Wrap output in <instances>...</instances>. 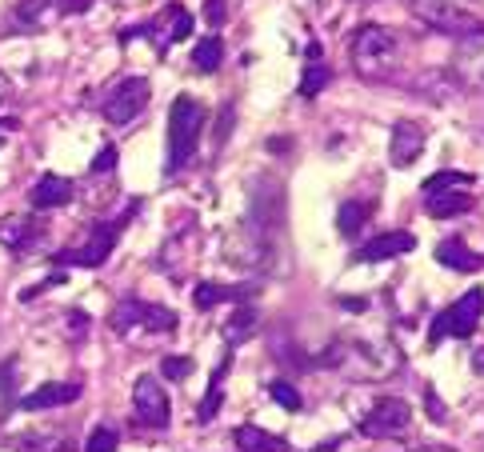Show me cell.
Masks as SVG:
<instances>
[{
    "label": "cell",
    "mask_w": 484,
    "mask_h": 452,
    "mask_svg": "<svg viewBox=\"0 0 484 452\" xmlns=\"http://www.w3.org/2000/svg\"><path fill=\"white\" fill-rule=\"evenodd\" d=\"M233 440H237L240 452H288V440L265 433L260 425H240L233 433Z\"/></svg>",
    "instance_id": "20"
},
{
    "label": "cell",
    "mask_w": 484,
    "mask_h": 452,
    "mask_svg": "<svg viewBox=\"0 0 484 452\" xmlns=\"http://www.w3.org/2000/svg\"><path fill=\"white\" fill-rule=\"evenodd\" d=\"M148 96H153V88H148L145 76H125V80H120V85L113 88V93L105 96L100 113H105L108 125L125 128V125H133V120L148 108Z\"/></svg>",
    "instance_id": "8"
},
{
    "label": "cell",
    "mask_w": 484,
    "mask_h": 452,
    "mask_svg": "<svg viewBox=\"0 0 484 452\" xmlns=\"http://www.w3.org/2000/svg\"><path fill=\"white\" fill-rule=\"evenodd\" d=\"M220 65H225V40H220L217 33L200 36L197 48H193V68L197 73H217Z\"/></svg>",
    "instance_id": "23"
},
{
    "label": "cell",
    "mask_w": 484,
    "mask_h": 452,
    "mask_svg": "<svg viewBox=\"0 0 484 452\" xmlns=\"http://www.w3.org/2000/svg\"><path fill=\"white\" fill-rule=\"evenodd\" d=\"M472 208V196L465 188H452V193H437V196H425V213L432 220H452L460 213H469Z\"/></svg>",
    "instance_id": "19"
},
{
    "label": "cell",
    "mask_w": 484,
    "mask_h": 452,
    "mask_svg": "<svg viewBox=\"0 0 484 452\" xmlns=\"http://www.w3.org/2000/svg\"><path fill=\"white\" fill-rule=\"evenodd\" d=\"M8 445H13L16 452H65L60 437L48 433V428H40V433H16Z\"/></svg>",
    "instance_id": "24"
},
{
    "label": "cell",
    "mask_w": 484,
    "mask_h": 452,
    "mask_svg": "<svg viewBox=\"0 0 484 452\" xmlns=\"http://www.w3.org/2000/svg\"><path fill=\"white\" fill-rule=\"evenodd\" d=\"M40 236H45V228H40L33 216H5V220H0V245H5L8 253H16V256L28 253Z\"/></svg>",
    "instance_id": "15"
},
{
    "label": "cell",
    "mask_w": 484,
    "mask_h": 452,
    "mask_svg": "<svg viewBox=\"0 0 484 452\" xmlns=\"http://www.w3.org/2000/svg\"><path fill=\"white\" fill-rule=\"evenodd\" d=\"M420 148H425V133H420V125H412V120H397V125H392V140H388L392 168H408L412 160L420 156Z\"/></svg>",
    "instance_id": "14"
},
{
    "label": "cell",
    "mask_w": 484,
    "mask_h": 452,
    "mask_svg": "<svg viewBox=\"0 0 484 452\" xmlns=\"http://www.w3.org/2000/svg\"><path fill=\"white\" fill-rule=\"evenodd\" d=\"M340 308H345V313H365L368 300H360V296H340Z\"/></svg>",
    "instance_id": "39"
},
{
    "label": "cell",
    "mask_w": 484,
    "mask_h": 452,
    "mask_svg": "<svg viewBox=\"0 0 484 452\" xmlns=\"http://www.w3.org/2000/svg\"><path fill=\"white\" fill-rule=\"evenodd\" d=\"M48 5H53V0H20V5H16V25L20 28H36L40 16L48 13Z\"/></svg>",
    "instance_id": "30"
},
{
    "label": "cell",
    "mask_w": 484,
    "mask_h": 452,
    "mask_svg": "<svg viewBox=\"0 0 484 452\" xmlns=\"http://www.w3.org/2000/svg\"><path fill=\"white\" fill-rule=\"evenodd\" d=\"M88 8V0H65V5H60V13H85Z\"/></svg>",
    "instance_id": "40"
},
{
    "label": "cell",
    "mask_w": 484,
    "mask_h": 452,
    "mask_svg": "<svg viewBox=\"0 0 484 452\" xmlns=\"http://www.w3.org/2000/svg\"><path fill=\"white\" fill-rule=\"evenodd\" d=\"M328 80H332V73H328V68L320 65V60H312V65L305 68V76H300V96H305V100H312V96L320 93V88L328 85Z\"/></svg>",
    "instance_id": "28"
},
{
    "label": "cell",
    "mask_w": 484,
    "mask_h": 452,
    "mask_svg": "<svg viewBox=\"0 0 484 452\" xmlns=\"http://www.w3.org/2000/svg\"><path fill=\"white\" fill-rule=\"evenodd\" d=\"M73 180H65V176H40L33 188H28V205L36 208V213H45V208H60V205H68L73 200Z\"/></svg>",
    "instance_id": "17"
},
{
    "label": "cell",
    "mask_w": 484,
    "mask_h": 452,
    "mask_svg": "<svg viewBox=\"0 0 484 452\" xmlns=\"http://www.w3.org/2000/svg\"><path fill=\"white\" fill-rule=\"evenodd\" d=\"M425 408H429V413L437 417V420H445V400H440L437 393H432V388H429V393H425Z\"/></svg>",
    "instance_id": "38"
},
{
    "label": "cell",
    "mask_w": 484,
    "mask_h": 452,
    "mask_svg": "<svg viewBox=\"0 0 484 452\" xmlns=\"http://www.w3.org/2000/svg\"><path fill=\"white\" fill-rule=\"evenodd\" d=\"M168 36H165V45H176V40H185V36H193V16H188V8L185 5H168Z\"/></svg>",
    "instance_id": "27"
},
{
    "label": "cell",
    "mask_w": 484,
    "mask_h": 452,
    "mask_svg": "<svg viewBox=\"0 0 484 452\" xmlns=\"http://www.w3.org/2000/svg\"><path fill=\"white\" fill-rule=\"evenodd\" d=\"M480 316H484V288H472V293H465L457 305H449L445 313L432 320L429 348H437L445 336H460V340L472 336V333H477V325H480Z\"/></svg>",
    "instance_id": "6"
},
{
    "label": "cell",
    "mask_w": 484,
    "mask_h": 452,
    "mask_svg": "<svg viewBox=\"0 0 484 452\" xmlns=\"http://www.w3.org/2000/svg\"><path fill=\"white\" fill-rule=\"evenodd\" d=\"M136 213H140V200H133V205H128L116 220H105V225H96L80 248L56 253V256H53V265H56V268H100L108 256H113V248H116L120 233H125V225H128V220H133Z\"/></svg>",
    "instance_id": "4"
},
{
    "label": "cell",
    "mask_w": 484,
    "mask_h": 452,
    "mask_svg": "<svg viewBox=\"0 0 484 452\" xmlns=\"http://www.w3.org/2000/svg\"><path fill=\"white\" fill-rule=\"evenodd\" d=\"M20 133V120L16 116H0V145H8Z\"/></svg>",
    "instance_id": "37"
},
{
    "label": "cell",
    "mask_w": 484,
    "mask_h": 452,
    "mask_svg": "<svg viewBox=\"0 0 484 452\" xmlns=\"http://www.w3.org/2000/svg\"><path fill=\"white\" fill-rule=\"evenodd\" d=\"M205 20L208 25H225V0H205Z\"/></svg>",
    "instance_id": "36"
},
{
    "label": "cell",
    "mask_w": 484,
    "mask_h": 452,
    "mask_svg": "<svg viewBox=\"0 0 484 452\" xmlns=\"http://www.w3.org/2000/svg\"><path fill=\"white\" fill-rule=\"evenodd\" d=\"M193 357H165V365H160V373H165L168 380H185V377H193Z\"/></svg>",
    "instance_id": "33"
},
{
    "label": "cell",
    "mask_w": 484,
    "mask_h": 452,
    "mask_svg": "<svg viewBox=\"0 0 484 452\" xmlns=\"http://www.w3.org/2000/svg\"><path fill=\"white\" fill-rule=\"evenodd\" d=\"M268 397L277 400L285 413H297V408H300V393L288 385V380H272V385H268Z\"/></svg>",
    "instance_id": "31"
},
{
    "label": "cell",
    "mask_w": 484,
    "mask_h": 452,
    "mask_svg": "<svg viewBox=\"0 0 484 452\" xmlns=\"http://www.w3.org/2000/svg\"><path fill=\"white\" fill-rule=\"evenodd\" d=\"M412 452H452L449 445H425V448H412Z\"/></svg>",
    "instance_id": "41"
},
{
    "label": "cell",
    "mask_w": 484,
    "mask_h": 452,
    "mask_svg": "<svg viewBox=\"0 0 484 452\" xmlns=\"http://www.w3.org/2000/svg\"><path fill=\"white\" fill-rule=\"evenodd\" d=\"M133 408H136V420L148 428H168V420H173V408H168V393L160 388L156 377H140L133 385Z\"/></svg>",
    "instance_id": "10"
},
{
    "label": "cell",
    "mask_w": 484,
    "mask_h": 452,
    "mask_svg": "<svg viewBox=\"0 0 484 452\" xmlns=\"http://www.w3.org/2000/svg\"><path fill=\"white\" fill-rule=\"evenodd\" d=\"M248 296H252L248 285H220V280H200V285L193 288V305L200 308V313L225 305V300H233V305H248Z\"/></svg>",
    "instance_id": "16"
},
{
    "label": "cell",
    "mask_w": 484,
    "mask_h": 452,
    "mask_svg": "<svg viewBox=\"0 0 484 452\" xmlns=\"http://www.w3.org/2000/svg\"><path fill=\"white\" fill-rule=\"evenodd\" d=\"M412 248H417V236L412 233H380V236H372L368 245H360L352 260H357V265H380V260L412 253Z\"/></svg>",
    "instance_id": "13"
},
{
    "label": "cell",
    "mask_w": 484,
    "mask_h": 452,
    "mask_svg": "<svg viewBox=\"0 0 484 452\" xmlns=\"http://www.w3.org/2000/svg\"><path fill=\"white\" fill-rule=\"evenodd\" d=\"M85 397V385L80 380H53V385H40L33 393H25L16 400L20 413H45V408H65V405H76Z\"/></svg>",
    "instance_id": "11"
},
{
    "label": "cell",
    "mask_w": 484,
    "mask_h": 452,
    "mask_svg": "<svg viewBox=\"0 0 484 452\" xmlns=\"http://www.w3.org/2000/svg\"><path fill=\"white\" fill-rule=\"evenodd\" d=\"M252 336H257V308L240 305L237 313L225 320V345L237 348V345H245V340H252Z\"/></svg>",
    "instance_id": "22"
},
{
    "label": "cell",
    "mask_w": 484,
    "mask_h": 452,
    "mask_svg": "<svg viewBox=\"0 0 484 452\" xmlns=\"http://www.w3.org/2000/svg\"><path fill=\"white\" fill-rule=\"evenodd\" d=\"M16 373H20L16 357L0 360V400H5V405H13V385H16Z\"/></svg>",
    "instance_id": "32"
},
{
    "label": "cell",
    "mask_w": 484,
    "mask_h": 452,
    "mask_svg": "<svg viewBox=\"0 0 484 452\" xmlns=\"http://www.w3.org/2000/svg\"><path fill=\"white\" fill-rule=\"evenodd\" d=\"M228 368H233V357H220V365H217V373L213 380H208V397L200 400V408H197V425H208L217 413H220V400H225V377H228Z\"/></svg>",
    "instance_id": "21"
},
{
    "label": "cell",
    "mask_w": 484,
    "mask_h": 452,
    "mask_svg": "<svg viewBox=\"0 0 484 452\" xmlns=\"http://www.w3.org/2000/svg\"><path fill=\"white\" fill-rule=\"evenodd\" d=\"M408 425H412V405L408 400H400V397H380L377 405L368 408L365 417H360V433L372 437V440H392V437H400V433H408Z\"/></svg>",
    "instance_id": "9"
},
{
    "label": "cell",
    "mask_w": 484,
    "mask_h": 452,
    "mask_svg": "<svg viewBox=\"0 0 484 452\" xmlns=\"http://www.w3.org/2000/svg\"><path fill=\"white\" fill-rule=\"evenodd\" d=\"M365 220H368V205H360V200H345V205L337 208L340 236H357L360 228H365Z\"/></svg>",
    "instance_id": "25"
},
{
    "label": "cell",
    "mask_w": 484,
    "mask_h": 452,
    "mask_svg": "<svg viewBox=\"0 0 484 452\" xmlns=\"http://www.w3.org/2000/svg\"><path fill=\"white\" fill-rule=\"evenodd\" d=\"M5 93H8V76L0 73V100H5Z\"/></svg>",
    "instance_id": "42"
},
{
    "label": "cell",
    "mask_w": 484,
    "mask_h": 452,
    "mask_svg": "<svg viewBox=\"0 0 484 452\" xmlns=\"http://www.w3.org/2000/svg\"><path fill=\"white\" fill-rule=\"evenodd\" d=\"M352 68H357L360 76H388L392 68H397L400 60V36L392 33L385 25H360L357 33H352Z\"/></svg>",
    "instance_id": "3"
},
{
    "label": "cell",
    "mask_w": 484,
    "mask_h": 452,
    "mask_svg": "<svg viewBox=\"0 0 484 452\" xmlns=\"http://www.w3.org/2000/svg\"><path fill=\"white\" fill-rule=\"evenodd\" d=\"M205 120H208V108L205 100L180 93L168 108V160H165V173L173 176L180 168L193 160L197 145H200V133H205Z\"/></svg>",
    "instance_id": "2"
},
{
    "label": "cell",
    "mask_w": 484,
    "mask_h": 452,
    "mask_svg": "<svg viewBox=\"0 0 484 452\" xmlns=\"http://www.w3.org/2000/svg\"><path fill=\"white\" fill-rule=\"evenodd\" d=\"M60 280H65V273H53L48 280H40V285H28L25 293H20V300H25V305H28V300H36L40 293H48V288H53V285H60Z\"/></svg>",
    "instance_id": "35"
},
{
    "label": "cell",
    "mask_w": 484,
    "mask_h": 452,
    "mask_svg": "<svg viewBox=\"0 0 484 452\" xmlns=\"http://www.w3.org/2000/svg\"><path fill=\"white\" fill-rule=\"evenodd\" d=\"M437 260L445 268H452V273H480V268H484V256L472 253L465 240H457V236L445 240V245L437 248Z\"/></svg>",
    "instance_id": "18"
},
{
    "label": "cell",
    "mask_w": 484,
    "mask_h": 452,
    "mask_svg": "<svg viewBox=\"0 0 484 452\" xmlns=\"http://www.w3.org/2000/svg\"><path fill=\"white\" fill-rule=\"evenodd\" d=\"M116 160H120L116 145H105V148H100V153L93 156V165H88V168H93L96 176H105V173H113V168H116Z\"/></svg>",
    "instance_id": "34"
},
{
    "label": "cell",
    "mask_w": 484,
    "mask_h": 452,
    "mask_svg": "<svg viewBox=\"0 0 484 452\" xmlns=\"http://www.w3.org/2000/svg\"><path fill=\"white\" fill-rule=\"evenodd\" d=\"M240 248H233V265L248 268V273H272L280 256V240H285V188L272 176H260L252 185L248 208L240 216Z\"/></svg>",
    "instance_id": "1"
},
{
    "label": "cell",
    "mask_w": 484,
    "mask_h": 452,
    "mask_svg": "<svg viewBox=\"0 0 484 452\" xmlns=\"http://www.w3.org/2000/svg\"><path fill=\"white\" fill-rule=\"evenodd\" d=\"M452 73L472 88H484V28L472 36H460L457 53H452Z\"/></svg>",
    "instance_id": "12"
},
{
    "label": "cell",
    "mask_w": 484,
    "mask_h": 452,
    "mask_svg": "<svg viewBox=\"0 0 484 452\" xmlns=\"http://www.w3.org/2000/svg\"><path fill=\"white\" fill-rule=\"evenodd\" d=\"M108 325L116 328V333H133V328H148V333H176V313L165 305H148V300H140L133 293H125L113 305V313H108Z\"/></svg>",
    "instance_id": "5"
},
{
    "label": "cell",
    "mask_w": 484,
    "mask_h": 452,
    "mask_svg": "<svg viewBox=\"0 0 484 452\" xmlns=\"http://www.w3.org/2000/svg\"><path fill=\"white\" fill-rule=\"evenodd\" d=\"M412 13L445 36H472L484 28L465 5H452V0H412Z\"/></svg>",
    "instance_id": "7"
},
{
    "label": "cell",
    "mask_w": 484,
    "mask_h": 452,
    "mask_svg": "<svg viewBox=\"0 0 484 452\" xmlns=\"http://www.w3.org/2000/svg\"><path fill=\"white\" fill-rule=\"evenodd\" d=\"M116 445H120V433L113 425H96L93 433H88V440H85V452H116Z\"/></svg>",
    "instance_id": "29"
},
{
    "label": "cell",
    "mask_w": 484,
    "mask_h": 452,
    "mask_svg": "<svg viewBox=\"0 0 484 452\" xmlns=\"http://www.w3.org/2000/svg\"><path fill=\"white\" fill-rule=\"evenodd\" d=\"M469 185H472L469 173H457V168H449V173L429 176L425 185H420V193H425V196H437V193H452V188H469Z\"/></svg>",
    "instance_id": "26"
}]
</instances>
